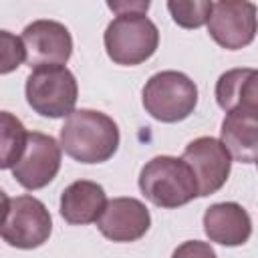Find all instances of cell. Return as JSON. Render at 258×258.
Instances as JSON below:
<instances>
[{"label":"cell","instance_id":"cell-18","mask_svg":"<svg viewBox=\"0 0 258 258\" xmlns=\"http://www.w3.org/2000/svg\"><path fill=\"white\" fill-rule=\"evenodd\" d=\"M26 58L22 38L10 30H0V75L14 73Z\"/></svg>","mask_w":258,"mask_h":258},{"label":"cell","instance_id":"cell-6","mask_svg":"<svg viewBox=\"0 0 258 258\" xmlns=\"http://www.w3.org/2000/svg\"><path fill=\"white\" fill-rule=\"evenodd\" d=\"M52 232V218L46 206L28 194L10 200L6 220L0 226V238L20 250H32L42 246Z\"/></svg>","mask_w":258,"mask_h":258},{"label":"cell","instance_id":"cell-8","mask_svg":"<svg viewBox=\"0 0 258 258\" xmlns=\"http://www.w3.org/2000/svg\"><path fill=\"white\" fill-rule=\"evenodd\" d=\"M60 161H62V149L56 143V139L52 135L32 131L28 133L22 157L12 167V177L24 189L34 191L48 185L56 177L60 169Z\"/></svg>","mask_w":258,"mask_h":258},{"label":"cell","instance_id":"cell-21","mask_svg":"<svg viewBox=\"0 0 258 258\" xmlns=\"http://www.w3.org/2000/svg\"><path fill=\"white\" fill-rule=\"evenodd\" d=\"M8 208H10V198H8V196H6V191L0 187V226H2V222L6 220Z\"/></svg>","mask_w":258,"mask_h":258},{"label":"cell","instance_id":"cell-10","mask_svg":"<svg viewBox=\"0 0 258 258\" xmlns=\"http://www.w3.org/2000/svg\"><path fill=\"white\" fill-rule=\"evenodd\" d=\"M181 159L189 165L198 181V196L206 198L222 189L232 169V157L216 137H198L183 149Z\"/></svg>","mask_w":258,"mask_h":258},{"label":"cell","instance_id":"cell-19","mask_svg":"<svg viewBox=\"0 0 258 258\" xmlns=\"http://www.w3.org/2000/svg\"><path fill=\"white\" fill-rule=\"evenodd\" d=\"M171 258H218L214 248L208 244V242H202V240H187L183 244H179Z\"/></svg>","mask_w":258,"mask_h":258},{"label":"cell","instance_id":"cell-15","mask_svg":"<svg viewBox=\"0 0 258 258\" xmlns=\"http://www.w3.org/2000/svg\"><path fill=\"white\" fill-rule=\"evenodd\" d=\"M216 103L222 111H258L256 69H230L216 81Z\"/></svg>","mask_w":258,"mask_h":258},{"label":"cell","instance_id":"cell-16","mask_svg":"<svg viewBox=\"0 0 258 258\" xmlns=\"http://www.w3.org/2000/svg\"><path fill=\"white\" fill-rule=\"evenodd\" d=\"M28 131L10 111H0V169H12L24 153Z\"/></svg>","mask_w":258,"mask_h":258},{"label":"cell","instance_id":"cell-3","mask_svg":"<svg viewBox=\"0 0 258 258\" xmlns=\"http://www.w3.org/2000/svg\"><path fill=\"white\" fill-rule=\"evenodd\" d=\"M107 56L121 67H137L151 58L159 46V30L141 12L115 16L103 34Z\"/></svg>","mask_w":258,"mask_h":258},{"label":"cell","instance_id":"cell-9","mask_svg":"<svg viewBox=\"0 0 258 258\" xmlns=\"http://www.w3.org/2000/svg\"><path fill=\"white\" fill-rule=\"evenodd\" d=\"M20 38L26 52L24 62L30 69L64 64L73 54V36L69 28L56 20H32L24 26Z\"/></svg>","mask_w":258,"mask_h":258},{"label":"cell","instance_id":"cell-7","mask_svg":"<svg viewBox=\"0 0 258 258\" xmlns=\"http://www.w3.org/2000/svg\"><path fill=\"white\" fill-rule=\"evenodd\" d=\"M208 32L226 50L248 46L256 36V4L248 0H220L212 4Z\"/></svg>","mask_w":258,"mask_h":258},{"label":"cell","instance_id":"cell-5","mask_svg":"<svg viewBox=\"0 0 258 258\" xmlns=\"http://www.w3.org/2000/svg\"><path fill=\"white\" fill-rule=\"evenodd\" d=\"M24 95L34 113L48 119H60L75 111L79 85L64 64L36 67L26 79Z\"/></svg>","mask_w":258,"mask_h":258},{"label":"cell","instance_id":"cell-12","mask_svg":"<svg viewBox=\"0 0 258 258\" xmlns=\"http://www.w3.org/2000/svg\"><path fill=\"white\" fill-rule=\"evenodd\" d=\"M204 232L210 242L222 246H242L252 236V218L236 202L212 204L204 212Z\"/></svg>","mask_w":258,"mask_h":258},{"label":"cell","instance_id":"cell-4","mask_svg":"<svg viewBox=\"0 0 258 258\" xmlns=\"http://www.w3.org/2000/svg\"><path fill=\"white\" fill-rule=\"evenodd\" d=\"M143 109L161 123L187 119L198 105L196 83L179 71H159L151 75L141 91Z\"/></svg>","mask_w":258,"mask_h":258},{"label":"cell","instance_id":"cell-14","mask_svg":"<svg viewBox=\"0 0 258 258\" xmlns=\"http://www.w3.org/2000/svg\"><path fill=\"white\" fill-rule=\"evenodd\" d=\"M107 204V194L101 183L77 179L60 194V216L73 226H85L99 220Z\"/></svg>","mask_w":258,"mask_h":258},{"label":"cell","instance_id":"cell-2","mask_svg":"<svg viewBox=\"0 0 258 258\" xmlns=\"http://www.w3.org/2000/svg\"><path fill=\"white\" fill-rule=\"evenodd\" d=\"M139 189L157 208L173 210L189 204L198 196V181L181 157L157 155L139 171Z\"/></svg>","mask_w":258,"mask_h":258},{"label":"cell","instance_id":"cell-11","mask_svg":"<svg viewBox=\"0 0 258 258\" xmlns=\"http://www.w3.org/2000/svg\"><path fill=\"white\" fill-rule=\"evenodd\" d=\"M149 226V210L135 198L107 200L105 210L97 220L99 232L111 242H135L147 234Z\"/></svg>","mask_w":258,"mask_h":258},{"label":"cell","instance_id":"cell-1","mask_svg":"<svg viewBox=\"0 0 258 258\" xmlns=\"http://www.w3.org/2000/svg\"><path fill=\"white\" fill-rule=\"evenodd\" d=\"M119 127L103 111L75 109L60 127V149L79 163L109 161L119 149Z\"/></svg>","mask_w":258,"mask_h":258},{"label":"cell","instance_id":"cell-20","mask_svg":"<svg viewBox=\"0 0 258 258\" xmlns=\"http://www.w3.org/2000/svg\"><path fill=\"white\" fill-rule=\"evenodd\" d=\"M107 6L119 16V14H131V12H141L145 14L149 8V2L141 0V2H107Z\"/></svg>","mask_w":258,"mask_h":258},{"label":"cell","instance_id":"cell-13","mask_svg":"<svg viewBox=\"0 0 258 258\" xmlns=\"http://www.w3.org/2000/svg\"><path fill=\"white\" fill-rule=\"evenodd\" d=\"M220 143L234 161L254 163L258 159V111L226 113L220 127Z\"/></svg>","mask_w":258,"mask_h":258},{"label":"cell","instance_id":"cell-17","mask_svg":"<svg viewBox=\"0 0 258 258\" xmlns=\"http://www.w3.org/2000/svg\"><path fill=\"white\" fill-rule=\"evenodd\" d=\"M212 4L214 2L208 0H169L167 10L177 26L194 30L208 24V18L212 14Z\"/></svg>","mask_w":258,"mask_h":258}]
</instances>
